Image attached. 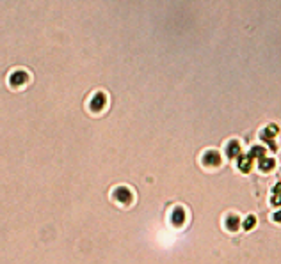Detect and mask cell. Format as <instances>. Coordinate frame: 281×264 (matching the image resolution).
I'll use <instances>...</instances> for the list:
<instances>
[{
  "label": "cell",
  "mask_w": 281,
  "mask_h": 264,
  "mask_svg": "<svg viewBox=\"0 0 281 264\" xmlns=\"http://www.w3.org/2000/svg\"><path fill=\"white\" fill-rule=\"evenodd\" d=\"M219 160H221V158H219V154H217L215 151H210V152L205 154V163H206V165H217Z\"/></svg>",
  "instance_id": "1"
},
{
  "label": "cell",
  "mask_w": 281,
  "mask_h": 264,
  "mask_svg": "<svg viewBox=\"0 0 281 264\" xmlns=\"http://www.w3.org/2000/svg\"><path fill=\"white\" fill-rule=\"evenodd\" d=\"M100 103L103 105V96H102V94H98V96H96V99L92 101V108H95V110H98V105H100Z\"/></svg>",
  "instance_id": "2"
},
{
  "label": "cell",
  "mask_w": 281,
  "mask_h": 264,
  "mask_svg": "<svg viewBox=\"0 0 281 264\" xmlns=\"http://www.w3.org/2000/svg\"><path fill=\"white\" fill-rule=\"evenodd\" d=\"M254 225V216H249L247 220H246V229H249V227H253Z\"/></svg>",
  "instance_id": "3"
},
{
  "label": "cell",
  "mask_w": 281,
  "mask_h": 264,
  "mask_svg": "<svg viewBox=\"0 0 281 264\" xmlns=\"http://www.w3.org/2000/svg\"><path fill=\"white\" fill-rule=\"evenodd\" d=\"M276 220H281V213H279V215H276Z\"/></svg>",
  "instance_id": "4"
}]
</instances>
